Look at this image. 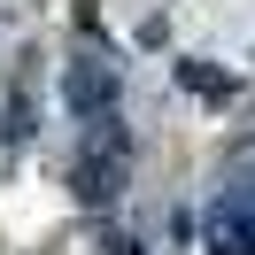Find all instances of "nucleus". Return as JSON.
Instances as JSON below:
<instances>
[{
  "label": "nucleus",
  "mask_w": 255,
  "mask_h": 255,
  "mask_svg": "<svg viewBox=\"0 0 255 255\" xmlns=\"http://www.w3.org/2000/svg\"><path fill=\"white\" fill-rule=\"evenodd\" d=\"M209 255H255V193H224L209 209Z\"/></svg>",
  "instance_id": "1"
},
{
  "label": "nucleus",
  "mask_w": 255,
  "mask_h": 255,
  "mask_svg": "<svg viewBox=\"0 0 255 255\" xmlns=\"http://www.w3.org/2000/svg\"><path fill=\"white\" fill-rule=\"evenodd\" d=\"M116 193H124V147L85 155L78 162V201H116Z\"/></svg>",
  "instance_id": "2"
},
{
  "label": "nucleus",
  "mask_w": 255,
  "mask_h": 255,
  "mask_svg": "<svg viewBox=\"0 0 255 255\" xmlns=\"http://www.w3.org/2000/svg\"><path fill=\"white\" fill-rule=\"evenodd\" d=\"M109 101H116V70H101V62L70 70V109H78V116H101Z\"/></svg>",
  "instance_id": "3"
}]
</instances>
